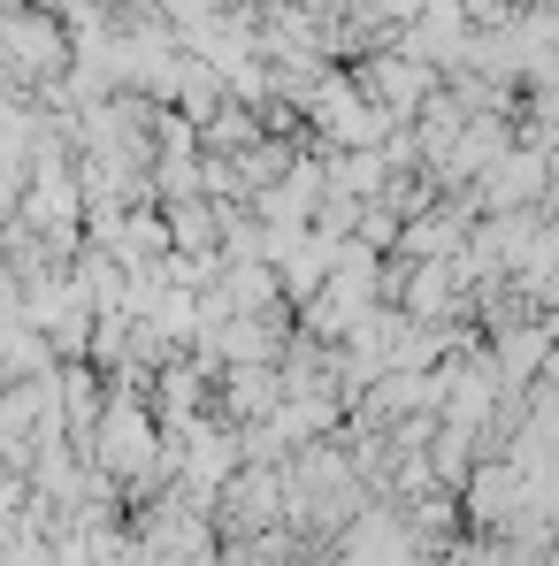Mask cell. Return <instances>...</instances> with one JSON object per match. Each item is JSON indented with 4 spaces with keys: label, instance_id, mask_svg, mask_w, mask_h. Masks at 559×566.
I'll use <instances>...</instances> for the list:
<instances>
[{
    "label": "cell",
    "instance_id": "6da1fadb",
    "mask_svg": "<svg viewBox=\"0 0 559 566\" xmlns=\"http://www.w3.org/2000/svg\"><path fill=\"white\" fill-rule=\"evenodd\" d=\"M215 421L222 429H253V421H269L283 406V382H277V368H215Z\"/></svg>",
    "mask_w": 559,
    "mask_h": 566
}]
</instances>
